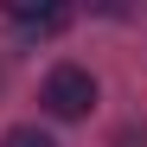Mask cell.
Returning a JSON list of instances; mask_svg holds the SVG:
<instances>
[{"label": "cell", "instance_id": "6da1fadb", "mask_svg": "<svg viewBox=\"0 0 147 147\" xmlns=\"http://www.w3.org/2000/svg\"><path fill=\"white\" fill-rule=\"evenodd\" d=\"M45 115H58V121H83L90 109H96V77L83 64H58L51 77H45Z\"/></svg>", "mask_w": 147, "mask_h": 147}, {"label": "cell", "instance_id": "7a4b0ae2", "mask_svg": "<svg viewBox=\"0 0 147 147\" xmlns=\"http://www.w3.org/2000/svg\"><path fill=\"white\" fill-rule=\"evenodd\" d=\"M7 19H19V26H32V32H58V26H70V7H38V0H7Z\"/></svg>", "mask_w": 147, "mask_h": 147}, {"label": "cell", "instance_id": "3957f363", "mask_svg": "<svg viewBox=\"0 0 147 147\" xmlns=\"http://www.w3.org/2000/svg\"><path fill=\"white\" fill-rule=\"evenodd\" d=\"M0 147H58V141L45 134V128H32V121H19V128H7V134H0Z\"/></svg>", "mask_w": 147, "mask_h": 147}]
</instances>
